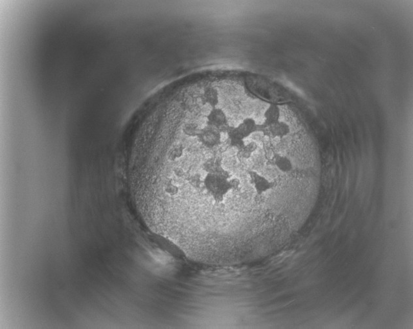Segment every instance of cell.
I'll list each match as a JSON object with an SVG mask.
<instances>
[{
	"instance_id": "cell-1",
	"label": "cell",
	"mask_w": 413,
	"mask_h": 329,
	"mask_svg": "<svg viewBox=\"0 0 413 329\" xmlns=\"http://www.w3.org/2000/svg\"><path fill=\"white\" fill-rule=\"evenodd\" d=\"M219 129L206 124L205 126L200 128L197 138L199 143L203 147L213 149L219 147L223 143V135Z\"/></svg>"
},
{
	"instance_id": "cell-2",
	"label": "cell",
	"mask_w": 413,
	"mask_h": 329,
	"mask_svg": "<svg viewBox=\"0 0 413 329\" xmlns=\"http://www.w3.org/2000/svg\"><path fill=\"white\" fill-rule=\"evenodd\" d=\"M248 181L251 184L257 195L266 198V195L276 186L274 182L270 181L265 176L257 171H248Z\"/></svg>"
},
{
	"instance_id": "cell-3",
	"label": "cell",
	"mask_w": 413,
	"mask_h": 329,
	"mask_svg": "<svg viewBox=\"0 0 413 329\" xmlns=\"http://www.w3.org/2000/svg\"><path fill=\"white\" fill-rule=\"evenodd\" d=\"M206 123L219 129L224 133L227 132L231 126L225 111L219 106L211 107L210 112L206 116Z\"/></svg>"
},
{
	"instance_id": "cell-4",
	"label": "cell",
	"mask_w": 413,
	"mask_h": 329,
	"mask_svg": "<svg viewBox=\"0 0 413 329\" xmlns=\"http://www.w3.org/2000/svg\"><path fill=\"white\" fill-rule=\"evenodd\" d=\"M259 132L263 133L266 137L283 139L289 134L290 128L286 122L279 121L271 125L259 124Z\"/></svg>"
},
{
	"instance_id": "cell-5",
	"label": "cell",
	"mask_w": 413,
	"mask_h": 329,
	"mask_svg": "<svg viewBox=\"0 0 413 329\" xmlns=\"http://www.w3.org/2000/svg\"><path fill=\"white\" fill-rule=\"evenodd\" d=\"M259 124H257L256 121L250 117L245 118L236 126L237 130L245 139L259 132Z\"/></svg>"
},
{
	"instance_id": "cell-6",
	"label": "cell",
	"mask_w": 413,
	"mask_h": 329,
	"mask_svg": "<svg viewBox=\"0 0 413 329\" xmlns=\"http://www.w3.org/2000/svg\"><path fill=\"white\" fill-rule=\"evenodd\" d=\"M201 101L210 107H216L220 103V93L218 90L213 86H208L201 95Z\"/></svg>"
},
{
	"instance_id": "cell-7",
	"label": "cell",
	"mask_w": 413,
	"mask_h": 329,
	"mask_svg": "<svg viewBox=\"0 0 413 329\" xmlns=\"http://www.w3.org/2000/svg\"><path fill=\"white\" fill-rule=\"evenodd\" d=\"M273 162H274L275 168L280 172L283 173H289L294 169V164H293L292 160L289 157L286 156V155H275L274 158H273Z\"/></svg>"
},
{
	"instance_id": "cell-8",
	"label": "cell",
	"mask_w": 413,
	"mask_h": 329,
	"mask_svg": "<svg viewBox=\"0 0 413 329\" xmlns=\"http://www.w3.org/2000/svg\"><path fill=\"white\" fill-rule=\"evenodd\" d=\"M281 109L276 104H270L264 113V122L266 125L276 123L280 121Z\"/></svg>"
},
{
	"instance_id": "cell-9",
	"label": "cell",
	"mask_w": 413,
	"mask_h": 329,
	"mask_svg": "<svg viewBox=\"0 0 413 329\" xmlns=\"http://www.w3.org/2000/svg\"><path fill=\"white\" fill-rule=\"evenodd\" d=\"M182 130H183L184 134L186 136L194 138L198 135L200 127L195 122H186L184 124Z\"/></svg>"
},
{
	"instance_id": "cell-10",
	"label": "cell",
	"mask_w": 413,
	"mask_h": 329,
	"mask_svg": "<svg viewBox=\"0 0 413 329\" xmlns=\"http://www.w3.org/2000/svg\"><path fill=\"white\" fill-rule=\"evenodd\" d=\"M244 149L246 152L249 153L250 154H253V153L257 150V144L256 142L250 141L249 143H245V146H243Z\"/></svg>"
}]
</instances>
